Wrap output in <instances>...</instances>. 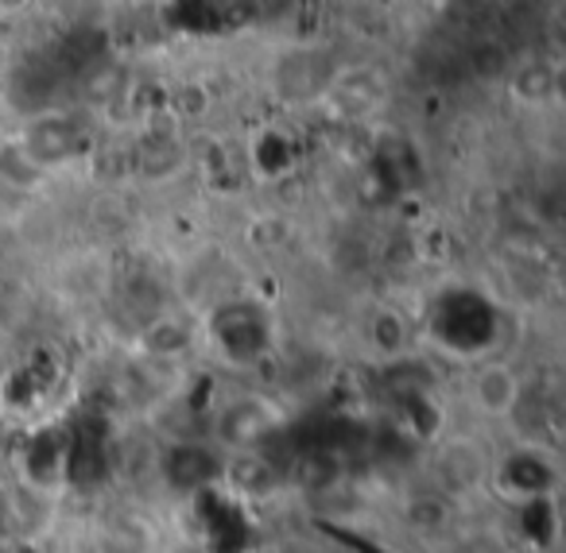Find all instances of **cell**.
Returning <instances> with one entry per match:
<instances>
[{"instance_id": "1", "label": "cell", "mask_w": 566, "mask_h": 553, "mask_svg": "<svg viewBox=\"0 0 566 553\" xmlns=\"http://www.w3.org/2000/svg\"><path fill=\"white\" fill-rule=\"evenodd\" d=\"M496 306L478 290H447L431 310V333L450 352H481L496 341Z\"/></svg>"}, {"instance_id": "2", "label": "cell", "mask_w": 566, "mask_h": 553, "mask_svg": "<svg viewBox=\"0 0 566 553\" xmlns=\"http://www.w3.org/2000/svg\"><path fill=\"white\" fill-rule=\"evenodd\" d=\"M213 337L229 360L244 364L268 349V318L256 302H226L213 313Z\"/></svg>"}, {"instance_id": "3", "label": "cell", "mask_w": 566, "mask_h": 553, "mask_svg": "<svg viewBox=\"0 0 566 553\" xmlns=\"http://www.w3.org/2000/svg\"><path fill=\"white\" fill-rule=\"evenodd\" d=\"M63 476L74 488H94L105 480V422L86 418L66 437Z\"/></svg>"}, {"instance_id": "4", "label": "cell", "mask_w": 566, "mask_h": 553, "mask_svg": "<svg viewBox=\"0 0 566 553\" xmlns=\"http://www.w3.org/2000/svg\"><path fill=\"white\" fill-rule=\"evenodd\" d=\"M164 476L175 491H206L226 476V460L198 442H179L164 453Z\"/></svg>"}, {"instance_id": "5", "label": "cell", "mask_w": 566, "mask_h": 553, "mask_svg": "<svg viewBox=\"0 0 566 553\" xmlns=\"http://www.w3.org/2000/svg\"><path fill=\"white\" fill-rule=\"evenodd\" d=\"M20 148L28 151V159H32L35 167L63 163V159L78 148V132H74V125L63 117H40L32 128H28Z\"/></svg>"}, {"instance_id": "6", "label": "cell", "mask_w": 566, "mask_h": 553, "mask_svg": "<svg viewBox=\"0 0 566 553\" xmlns=\"http://www.w3.org/2000/svg\"><path fill=\"white\" fill-rule=\"evenodd\" d=\"M275 429V414L268 411L256 398H244V403H233L226 414H221V437L233 445H252L264 442Z\"/></svg>"}, {"instance_id": "7", "label": "cell", "mask_w": 566, "mask_h": 553, "mask_svg": "<svg viewBox=\"0 0 566 553\" xmlns=\"http://www.w3.org/2000/svg\"><path fill=\"white\" fill-rule=\"evenodd\" d=\"M501 476L512 491H520V496H527V499L547 496L551 483H555V468H551L539 453H516V457H509Z\"/></svg>"}, {"instance_id": "8", "label": "cell", "mask_w": 566, "mask_h": 553, "mask_svg": "<svg viewBox=\"0 0 566 553\" xmlns=\"http://www.w3.org/2000/svg\"><path fill=\"white\" fill-rule=\"evenodd\" d=\"M210 542L218 553H244L252 542V530L249 522L241 519L237 507H229L226 499L213 503V514H210Z\"/></svg>"}, {"instance_id": "9", "label": "cell", "mask_w": 566, "mask_h": 553, "mask_svg": "<svg viewBox=\"0 0 566 553\" xmlns=\"http://www.w3.org/2000/svg\"><path fill=\"white\" fill-rule=\"evenodd\" d=\"M439 472H442V480H447L450 488H478L481 472H485V468H481L478 445H465V442L450 445V449L439 457Z\"/></svg>"}, {"instance_id": "10", "label": "cell", "mask_w": 566, "mask_h": 553, "mask_svg": "<svg viewBox=\"0 0 566 553\" xmlns=\"http://www.w3.org/2000/svg\"><path fill=\"white\" fill-rule=\"evenodd\" d=\"M478 398L496 414L512 411L520 398V383H516V375H512V368H504V364L485 368V372L478 375Z\"/></svg>"}, {"instance_id": "11", "label": "cell", "mask_w": 566, "mask_h": 553, "mask_svg": "<svg viewBox=\"0 0 566 553\" xmlns=\"http://www.w3.org/2000/svg\"><path fill=\"white\" fill-rule=\"evenodd\" d=\"M63 453H66V437L48 429L32 442V457H28V468L40 483H51L55 476H63Z\"/></svg>"}, {"instance_id": "12", "label": "cell", "mask_w": 566, "mask_h": 553, "mask_svg": "<svg viewBox=\"0 0 566 553\" xmlns=\"http://www.w3.org/2000/svg\"><path fill=\"white\" fill-rule=\"evenodd\" d=\"M229 480H233L241 491L264 496V491L275 488V468H272V460H268V457L249 453V457H237L233 465H229Z\"/></svg>"}, {"instance_id": "13", "label": "cell", "mask_w": 566, "mask_h": 553, "mask_svg": "<svg viewBox=\"0 0 566 553\" xmlns=\"http://www.w3.org/2000/svg\"><path fill=\"white\" fill-rule=\"evenodd\" d=\"M342 472V460L331 457V453H300L295 457V480L303 488H331Z\"/></svg>"}, {"instance_id": "14", "label": "cell", "mask_w": 566, "mask_h": 553, "mask_svg": "<svg viewBox=\"0 0 566 553\" xmlns=\"http://www.w3.org/2000/svg\"><path fill=\"white\" fill-rule=\"evenodd\" d=\"M524 534L532 538L535 545H551V538H555V507H551L547 496L527 499V507H524Z\"/></svg>"}, {"instance_id": "15", "label": "cell", "mask_w": 566, "mask_h": 553, "mask_svg": "<svg viewBox=\"0 0 566 553\" xmlns=\"http://www.w3.org/2000/svg\"><path fill=\"white\" fill-rule=\"evenodd\" d=\"M450 519V503L442 496H416L408 503V522L419 530H439Z\"/></svg>"}, {"instance_id": "16", "label": "cell", "mask_w": 566, "mask_h": 553, "mask_svg": "<svg viewBox=\"0 0 566 553\" xmlns=\"http://www.w3.org/2000/svg\"><path fill=\"white\" fill-rule=\"evenodd\" d=\"M148 550V534L140 522H117L102 534V553H144Z\"/></svg>"}, {"instance_id": "17", "label": "cell", "mask_w": 566, "mask_h": 553, "mask_svg": "<svg viewBox=\"0 0 566 553\" xmlns=\"http://www.w3.org/2000/svg\"><path fill=\"white\" fill-rule=\"evenodd\" d=\"M287 163H292V151H287V143H283L280 136H264V140L256 143V167L264 174H280Z\"/></svg>"}, {"instance_id": "18", "label": "cell", "mask_w": 566, "mask_h": 553, "mask_svg": "<svg viewBox=\"0 0 566 553\" xmlns=\"http://www.w3.org/2000/svg\"><path fill=\"white\" fill-rule=\"evenodd\" d=\"M0 171H4V179H12V182H35L40 179V167L28 159V151L20 148H4V156H0Z\"/></svg>"}, {"instance_id": "19", "label": "cell", "mask_w": 566, "mask_h": 553, "mask_svg": "<svg viewBox=\"0 0 566 553\" xmlns=\"http://www.w3.org/2000/svg\"><path fill=\"white\" fill-rule=\"evenodd\" d=\"M551 86H555V74H551L547 66H527V71L516 78V94L527 97V102H539V97H547Z\"/></svg>"}, {"instance_id": "20", "label": "cell", "mask_w": 566, "mask_h": 553, "mask_svg": "<svg viewBox=\"0 0 566 553\" xmlns=\"http://www.w3.org/2000/svg\"><path fill=\"white\" fill-rule=\"evenodd\" d=\"M373 337H377V344L385 352H396L403 344V321L396 313H380L377 326H373Z\"/></svg>"}, {"instance_id": "21", "label": "cell", "mask_w": 566, "mask_h": 553, "mask_svg": "<svg viewBox=\"0 0 566 553\" xmlns=\"http://www.w3.org/2000/svg\"><path fill=\"white\" fill-rule=\"evenodd\" d=\"M473 59H478V74H485V78H493L496 71H504L501 47H481V51H473Z\"/></svg>"}, {"instance_id": "22", "label": "cell", "mask_w": 566, "mask_h": 553, "mask_svg": "<svg viewBox=\"0 0 566 553\" xmlns=\"http://www.w3.org/2000/svg\"><path fill=\"white\" fill-rule=\"evenodd\" d=\"M175 326H156L151 329V349H175L182 344V333H171Z\"/></svg>"}, {"instance_id": "23", "label": "cell", "mask_w": 566, "mask_h": 553, "mask_svg": "<svg viewBox=\"0 0 566 553\" xmlns=\"http://www.w3.org/2000/svg\"><path fill=\"white\" fill-rule=\"evenodd\" d=\"M458 553H496V550L489 542H473V545H462Z\"/></svg>"}, {"instance_id": "24", "label": "cell", "mask_w": 566, "mask_h": 553, "mask_svg": "<svg viewBox=\"0 0 566 553\" xmlns=\"http://www.w3.org/2000/svg\"><path fill=\"white\" fill-rule=\"evenodd\" d=\"M0 437H4V426H0Z\"/></svg>"}, {"instance_id": "25", "label": "cell", "mask_w": 566, "mask_h": 553, "mask_svg": "<svg viewBox=\"0 0 566 553\" xmlns=\"http://www.w3.org/2000/svg\"><path fill=\"white\" fill-rule=\"evenodd\" d=\"M0 514H4V507H0Z\"/></svg>"}]
</instances>
